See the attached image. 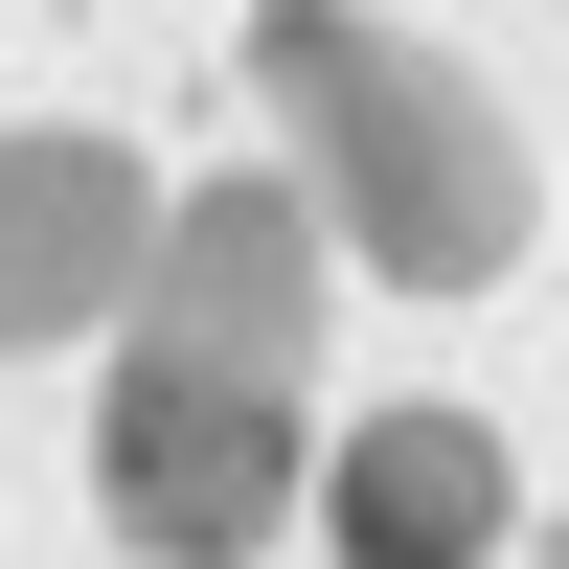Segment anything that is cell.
<instances>
[{"label": "cell", "instance_id": "1", "mask_svg": "<svg viewBox=\"0 0 569 569\" xmlns=\"http://www.w3.org/2000/svg\"><path fill=\"white\" fill-rule=\"evenodd\" d=\"M251 91L297 114L319 206H342V273H388V297L525 273V137H501L479 69H433V46L365 23V0H273V23H251Z\"/></svg>", "mask_w": 569, "mask_h": 569}, {"label": "cell", "instance_id": "4", "mask_svg": "<svg viewBox=\"0 0 569 569\" xmlns=\"http://www.w3.org/2000/svg\"><path fill=\"white\" fill-rule=\"evenodd\" d=\"M137 273H160V182L69 114L0 137V342H91V319H137Z\"/></svg>", "mask_w": 569, "mask_h": 569}, {"label": "cell", "instance_id": "5", "mask_svg": "<svg viewBox=\"0 0 569 569\" xmlns=\"http://www.w3.org/2000/svg\"><path fill=\"white\" fill-rule=\"evenodd\" d=\"M319 525H342V569H479L501 547V433L479 410H365L319 456Z\"/></svg>", "mask_w": 569, "mask_h": 569}, {"label": "cell", "instance_id": "2", "mask_svg": "<svg viewBox=\"0 0 569 569\" xmlns=\"http://www.w3.org/2000/svg\"><path fill=\"white\" fill-rule=\"evenodd\" d=\"M91 501H114V547H137V569H251V547L319 501L297 388H273V365H206V342H114Z\"/></svg>", "mask_w": 569, "mask_h": 569}, {"label": "cell", "instance_id": "3", "mask_svg": "<svg viewBox=\"0 0 569 569\" xmlns=\"http://www.w3.org/2000/svg\"><path fill=\"white\" fill-rule=\"evenodd\" d=\"M319 182H182L160 206V273H137V342H206V365H319Z\"/></svg>", "mask_w": 569, "mask_h": 569}]
</instances>
